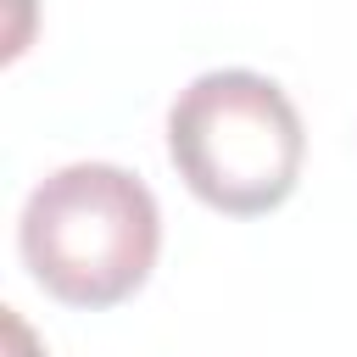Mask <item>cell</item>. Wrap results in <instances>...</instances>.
I'll list each match as a JSON object with an SVG mask.
<instances>
[{
  "label": "cell",
  "instance_id": "cell-2",
  "mask_svg": "<svg viewBox=\"0 0 357 357\" xmlns=\"http://www.w3.org/2000/svg\"><path fill=\"white\" fill-rule=\"evenodd\" d=\"M167 156L212 212L262 218L290 201L307 134L296 100L273 78L251 67H218L178 89L167 112Z\"/></svg>",
  "mask_w": 357,
  "mask_h": 357
},
{
  "label": "cell",
  "instance_id": "cell-1",
  "mask_svg": "<svg viewBox=\"0 0 357 357\" xmlns=\"http://www.w3.org/2000/svg\"><path fill=\"white\" fill-rule=\"evenodd\" d=\"M17 245L28 273L67 307L128 301L162 251V212L145 178L112 162H73L33 184Z\"/></svg>",
  "mask_w": 357,
  "mask_h": 357
}]
</instances>
